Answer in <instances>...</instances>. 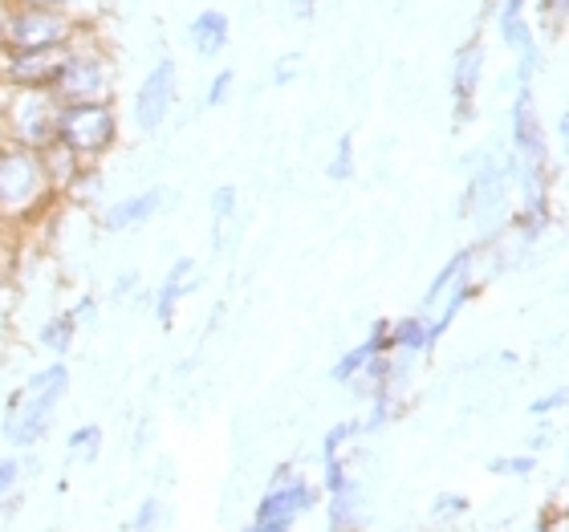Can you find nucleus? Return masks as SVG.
Masks as SVG:
<instances>
[{"mask_svg": "<svg viewBox=\"0 0 569 532\" xmlns=\"http://www.w3.org/2000/svg\"><path fill=\"white\" fill-rule=\"evenodd\" d=\"M70 382L73 374L61 358H53L49 367L33 370L21 382V391L12 394L9 411L0 414V435H4V443L17 451H33L49 435L53 419H58V406L70 394Z\"/></svg>", "mask_w": 569, "mask_h": 532, "instance_id": "1", "label": "nucleus"}, {"mask_svg": "<svg viewBox=\"0 0 569 532\" xmlns=\"http://www.w3.org/2000/svg\"><path fill=\"white\" fill-rule=\"evenodd\" d=\"M114 90H119V58L110 53L94 24H82L61 53L49 94L58 102H114Z\"/></svg>", "mask_w": 569, "mask_h": 532, "instance_id": "2", "label": "nucleus"}, {"mask_svg": "<svg viewBox=\"0 0 569 532\" xmlns=\"http://www.w3.org/2000/svg\"><path fill=\"white\" fill-rule=\"evenodd\" d=\"M58 203L61 200L41 175L37 151L17 147V142H0V228L17 237L37 220H46Z\"/></svg>", "mask_w": 569, "mask_h": 532, "instance_id": "3", "label": "nucleus"}, {"mask_svg": "<svg viewBox=\"0 0 569 532\" xmlns=\"http://www.w3.org/2000/svg\"><path fill=\"white\" fill-rule=\"evenodd\" d=\"M512 179H517V159L512 151H485L476 159L472 175H468V188H463V215L476 220L480 228V240L476 244H488L492 237L505 232L509 224V195H512Z\"/></svg>", "mask_w": 569, "mask_h": 532, "instance_id": "4", "label": "nucleus"}, {"mask_svg": "<svg viewBox=\"0 0 569 532\" xmlns=\"http://www.w3.org/2000/svg\"><path fill=\"white\" fill-rule=\"evenodd\" d=\"M53 139L78 154V163L102 167L122 142V119L114 102H58Z\"/></svg>", "mask_w": 569, "mask_h": 532, "instance_id": "5", "label": "nucleus"}, {"mask_svg": "<svg viewBox=\"0 0 569 532\" xmlns=\"http://www.w3.org/2000/svg\"><path fill=\"white\" fill-rule=\"evenodd\" d=\"M318 500H321V488L309 475L297 472V468L281 463L269 475V488H264L261 504L252 509V521L240 532H297V524L318 509Z\"/></svg>", "mask_w": 569, "mask_h": 532, "instance_id": "6", "label": "nucleus"}, {"mask_svg": "<svg viewBox=\"0 0 569 532\" xmlns=\"http://www.w3.org/2000/svg\"><path fill=\"white\" fill-rule=\"evenodd\" d=\"M53 127H58V98L49 90H9L0 98V131L17 147L41 151L46 142H53Z\"/></svg>", "mask_w": 569, "mask_h": 532, "instance_id": "7", "label": "nucleus"}, {"mask_svg": "<svg viewBox=\"0 0 569 532\" xmlns=\"http://www.w3.org/2000/svg\"><path fill=\"white\" fill-rule=\"evenodd\" d=\"M78 33L70 17L41 4H12L9 9V46L4 53H53L66 49Z\"/></svg>", "mask_w": 569, "mask_h": 532, "instance_id": "8", "label": "nucleus"}, {"mask_svg": "<svg viewBox=\"0 0 569 532\" xmlns=\"http://www.w3.org/2000/svg\"><path fill=\"white\" fill-rule=\"evenodd\" d=\"M509 131H512L509 151H512V159H517V167H553L549 163L546 119H541V110H537L533 86H517V90H512Z\"/></svg>", "mask_w": 569, "mask_h": 532, "instance_id": "9", "label": "nucleus"}, {"mask_svg": "<svg viewBox=\"0 0 569 532\" xmlns=\"http://www.w3.org/2000/svg\"><path fill=\"white\" fill-rule=\"evenodd\" d=\"M179 102V66L176 58H159L151 70L142 73L139 90H134V127L142 134H154L167 122V114L176 110Z\"/></svg>", "mask_w": 569, "mask_h": 532, "instance_id": "10", "label": "nucleus"}, {"mask_svg": "<svg viewBox=\"0 0 569 532\" xmlns=\"http://www.w3.org/2000/svg\"><path fill=\"white\" fill-rule=\"evenodd\" d=\"M480 82H485V37H468L456 53H451V107H456V131L476 122V102H480Z\"/></svg>", "mask_w": 569, "mask_h": 532, "instance_id": "11", "label": "nucleus"}, {"mask_svg": "<svg viewBox=\"0 0 569 532\" xmlns=\"http://www.w3.org/2000/svg\"><path fill=\"white\" fill-rule=\"evenodd\" d=\"M61 53L66 49H53V53H0V86H4V94L9 90H53Z\"/></svg>", "mask_w": 569, "mask_h": 532, "instance_id": "12", "label": "nucleus"}, {"mask_svg": "<svg viewBox=\"0 0 569 532\" xmlns=\"http://www.w3.org/2000/svg\"><path fill=\"white\" fill-rule=\"evenodd\" d=\"M167 203H171V191H167L163 183H154V188H142V191H134V195L114 200L107 212H98V224L107 228V232H134V228L151 224Z\"/></svg>", "mask_w": 569, "mask_h": 532, "instance_id": "13", "label": "nucleus"}, {"mask_svg": "<svg viewBox=\"0 0 569 532\" xmlns=\"http://www.w3.org/2000/svg\"><path fill=\"white\" fill-rule=\"evenodd\" d=\"M196 289H200V269H196L191 257H179V261L163 272L159 289H154V321H159V330H171V325H176L179 305H183Z\"/></svg>", "mask_w": 569, "mask_h": 532, "instance_id": "14", "label": "nucleus"}, {"mask_svg": "<svg viewBox=\"0 0 569 532\" xmlns=\"http://www.w3.org/2000/svg\"><path fill=\"white\" fill-rule=\"evenodd\" d=\"M382 354H391V338H387V318L382 321H375L370 325V333L362 338L358 345H350L338 362H333V370H330V382L333 387H350V382L362 374V370L375 362V358H382Z\"/></svg>", "mask_w": 569, "mask_h": 532, "instance_id": "15", "label": "nucleus"}, {"mask_svg": "<svg viewBox=\"0 0 569 532\" xmlns=\"http://www.w3.org/2000/svg\"><path fill=\"white\" fill-rule=\"evenodd\" d=\"M188 41L196 49V58L216 61L232 41V17L224 9H200L188 21Z\"/></svg>", "mask_w": 569, "mask_h": 532, "instance_id": "16", "label": "nucleus"}, {"mask_svg": "<svg viewBox=\"0 0 569 532\" xmlns=\"http://www.w3.org/2000/svg\"><path fill=\"white\" fill-rule=\"evenodd\" d=\"M476 261H480V244H468V249H460V252H451L448 257V264L436 272V281L427 284V293H423V309L419 313H427V309H436L443 297L456 289V284H463V281H480L476 277Z\"/></svg>", "mask_w": 569, "mask_h": 532, "instance_id": "17", "label": "nucleus"}, {"mask_svg": "<svg viewBox=\"0 0 569 532\" xmlns=\"http://www.w3.org/2000/svg\"><path fill=\"white\" fill-rule=\"evenodd\" d=\"M387 338H391V354L403 358H427L436 345H431V333H427V318L423 313H403V318L387 321Z\"/></svg>", "mask_w": 569, "mask_h": 532, "instance_id": "18", "label": "nucleus"}, {"mask_svg": "<svg viewBox=\"0 0 569 532\" xmlns=\"http://www.w3.org/2000/svg\"><path fill=\"white\" fill-rule=\"evenodd\" d=\"M37 163H41V175H46L49 191H53L58 200L73 188V179L82 175V167H86V163H78V154L66 151V147H61L58 139L46 142V147L37 151Z\"/></svg>", "mask_w": 569, "mask_h": 532, "instance_id": "19", "label": "nucleus"}, {"mask_svg": "<svg viewBox=\"0 0 569 532\" xmlns=\"http://www.w3.org/2000/svg\"><path fill=\"white\" fill-rule=\"evenodd\" d=\"M73 342H78V321H73L70 309L49 313V318L41 321V330H37V345H41L49 358H61V362H66V354L73 350Z\"/></svg>", "mask_w": 569, "mask_h": 532, "instance_id": "20", "label": "nucleus"}, {"mask_svg": "<svg viewBox=\"0 0 569 532\" xmlns=\"http://www.w3.org/2000/svg\"><path fill=\"white\" fill-rule=\"evenodd\" d=\"M102 439H107V431L98 423H82V426H73L70 431V439H66V451H70V460L73 463H90L102 455Z\"/></svg>", "mask_w": 569, "mask_h": 532, "instance_id": "21", "label": "nucleus"}, {"mask_svg": "<svg viewBox=\"0 0 569 532\" xmlns=\"http://www.w3.org/2000/svg\"><path fill=\"white\" fill-rule=\"evenodd\" d=\"M362 435L358 431V419H342V423H333L330 431H326V439H321V468L333 460H346V451H350V443Z\"/></svg>", "mask_w": 569, "mask_h": 532, "instance_id": "22", "label": "nucleus"}, {"mask_svg": "<svg viewBox=\"0 0 569 532\" xmlns=\"http://www.w3.org/2000/svg\"><path fill=\"white\" fill-rule=\"evenodd\" d=\"M102 188H107V179H102V167H82V175L73 179V188L61 195V200L70 203H94L102 200Z\"/></svg>", "mask_w": 569, "mask_h": 532, "instance_id": "23", "label": "nucleus"}, {"mask_svg": "<svg viewBox=\"0 0 569 532\" xmlns=\"http://www.w3.org/2000/svg\"><path fill=\"white\" fill-rule=\"evenodd\" d=\"M326 175H330L333 183L355 179V139H350V134H342V139L333 142V154H330V163H326Z\"/></svg>", "mask_w": 569, "mask_h": 532, "instance_id": "24", "label": "nucleus"}, {"mask_svg": "<svg viewBox=\"0 0 569 532\" xmlns=\"http://www.w3.org/2000/svg\"><path fill=\"white\" fill-rule=\"evenodd\" d=\"M468 509H472V500L463 496V492H439V496L431 500V521L451 524V521H460V516H468Z\"/></svg>", "mask_w": 569, "mask_h": 532, "instance_id": "25", "label": "nucleus"}, {"mask_svg": "<svg viewBox=\"0 0 569 532\" xmlns=\"http://www.w3.org/2000/svg\"><path fill=\"white\" fill-rule=\"evenodd\" d=\"M488 472L509 475V480H525V475L537 472V455H529V451H521V455H497V460H488Z\"/></svg>", "mask_w": 569, "mask_h": 532, "instance_id": "26", "label": "nucleus"}, {"mask_svg": "<svg viewBox=\"0 0 569 532\" xmlns=\"http://www.w3.org/2000/svg\"><path fill=\"white\" fill-rule=\"evenodd\" d=\"M232 90H237V70H232V66H224L220 73H212V82H208V90H203V107H208V110L228 107Z\"/></svg>", "mask_w": 569, "mask_h": 532, "instance_id": "27", "label": "nucleus"}, {"mask_svg": "<svg viewBox=\"0 0 569 532\" xmlns=\"http://www.w3.org/2000/svg\"><path fill=\"white\" fill-rule=\"evenodd\" d=\"M237 203H240L237 183H220V188L212 191V224H216V232H220L228 220H237Z\"/></svg>", "mask_w": 569, "mask_h": 532, "instance_id": "28", "label": "nucleus"}, {"mask_svg": "<svg viewBox=\"0 0 569 532\" xmlns=\"http://www.w3.org/2000/svg\"><path fill=\"white\" fill-rule=\"evenodd\" d=\"M167 521V504L159 496H147L134 509V516H131V532H159V524Z\"/></svg>", "mask_w": 569, "mask_h": 532, "instance_id": "29", "label": "nucleus"}, {"mask_svg": "<svg viewBox=\"0 0 569 532\" xmlns=\"http://www.w3.org/2000/svg\"><path fill=\"white\" fill-rule=\"evenodd\" d=\"M537 9H541V29L546 33H561V24L569 17V0H533Z\"/></svg>", "mask_w": 569, "mask_h": 532, "instance_id": "30", "label": "nucleus"}, {"mask_svg": "<svg viewBox=\"0 0 569 532\" xmlns=\"http://www.w3.org/2000/svg\"><path fill=\"white\" fill-rule=\"evenodd\" d=\"M24 480L21 455H0V500H9L17 492V484Z\"/></svg>", "mask_w": 569, "mask_h": 532, "instance_id": "31", "label": "nucleus"}, {"mask_svg": "<svg viewBox=\"0 0 569 532\" xmlns=\"http://www.w3.org/2000/svg\"><path fill=\"white\" fill-rule=\"evenodd\" d=\"M277 4H281L284 17H289V21H297V24L313 21V12H318V0H277Z\"/></svg>", "mask_w": 569, "mask_h": 532, "instance_id": "32", "label": "nucleus"}, {"mask_svg": "<svg viewBox=\"0 0 569 532\" xmlns=\"http://www.w3.org/2000/svg\"><path fill=\"white\" fill-rule=\"evenodd\" d=\"M297 70H301V53L293 49V53H284V58H277V61H273V82H277V86L293 82Z\"/></svg>", "mask_w": 569, "mask_h": 532, "instance_id": "33", "label": "nucleus"}, {"mask_svg": "<svg viewBox=\"0 0 569 532\" xmlns=\"http://www.w3.org/2000/svg\"><path fill=\"white\" fill-rule=\"evenodd\" d=\"M533 0H492V21H517Z\"/></svg>", "mask_w": 569, "mask_h": 532, "instance_id": "34", "label": "nucleus"}, {"mask_svg": "<svg viewBox=\"0 0 569 532\" xmlns=\"http://www.w3.org/2000/svg\"><path fill=\"white\" fill-rule=\"evenodd\" d=\"M0 240H9V237H0ZM9 284H12L9 244H0V305H4V297H9Z\"/></svg>", "mask_w": 569, "mask_h": 532, "instance_id": "35", "label": "nucleus"}, {"mask_svg": "<svg viewBox=\"0 0 569 532\" xmlns=\"http://www.w3.org/2000/svg\"><path fill=\"white\" fill-rule=\"evenodd\" d=\"M134 289H139V272L127 269V272H119V281H114V289H110V293H114V301H122V297H131Z\"/></svg>", "mask_w": 569, "mask_h": 532, "instance_id": "36", "label": "nucleus"}, {"mask_svg": "<svg viewBox=\"0 0 569 532\" xmlns=\"http://www.w3.org/2000/svg\"><path fill=\"white\" fill-rule=\"evenodd\" d=\"M70 313H73V321H78V330H82L86 321H90V325H94V318H98V305H94V297H82V301H78V305H73Z\"/></svg>", "mask_w": 569, "mask_h": 532, "instance_id": "37", "label": "nucleus"}, {"mask_svg": "<svg viewBox=\"0 0 569 532\" xmlns=\"http://www.w3.org/2000/svg\"><path fill=\"white\" fill-rule=\"evenodd\" d=\"M561 402H566V391H553V394H549V399H537L533 406H529V411H533L537 419H541V414H553V411H558Z\"/></svg>", "mask_w": 569, "mask_h": 532, "instance_id": "38", "label": "nucleus"}, {"mask_svg": "<svg viewBox=\"0 0 569 532\" xmlns=\"http://www.w3.org/2000/svg\"><path fill=\"white\" fill-rule=\"evenodd\" d=\"M9 0H0V53H4V46H9Z\"/></svg>", "mask_w": 569, "mask_h": 532, "instance_id": "39", "label": "nucleus"}, {"mask_svg": "<svg viewBox=\"0 0 569 532\" xmlns=\"http://www.w3.org/2000/svg\"><path fill=\"white\" fill-rule=\"evenodd\" d=\"M553 439H549V431H537V435H529V455H537L541 448H549Z\"/></svg>", "mask_w": 569, "mask_h": 532, "instance_id": "40", "label": "nucleus"}, {"mask_svg": "<svg viewBox=\"0 0 569 532\" xmlns=\"http://www.w3.org/2000/svg\"><path fill=\"white\" fill-rule=\"evenodd\" d=\"M533 532H553V524H549L546 516H541V521H537V529H533Z\"/></svg>", "mask_w": 569, "mask_h": 532, "instance_id": "41", "label": "nucleus"}, {"mask_svg": "<svg viewBox=\"0 0 569 532\" xmlns=\"http://www.w3.org/2000/svg\"><path fill=\"white\" fill-rule=\"evenodd\" d=\"M0 237H12V232H4V228H0Z\"/></svg>", "mask_w": 569, "mask_h": 532, "instance_id": "42", "label": "nucleus"}, {"mask_svg": "<svg viewBox=\"0 0 569 532\" xmlns=\"http://www.w3.org/2000/svg\"><path fill=\"white\" fill-rule=\"evenodd\" d=\"M0 98H4V86H0Z\"/></svg>", "mask_w": 569, "mask_h": 532, "instance_id": "43", "label": "nucleus"}, {"mask_svg": "<svg viewBox=\"0 0 569 532\" xmlns=\"http://www.w3.org/2000/svg\"><path fill=\"white\" fill-rule=\"evenodd\" d=\"M131 4H139V0H131Z\"/></svg>", "mask_w": 569, "mask_h": 532, "instance_id": "44", "label": "nucleus"}]
</instances>
